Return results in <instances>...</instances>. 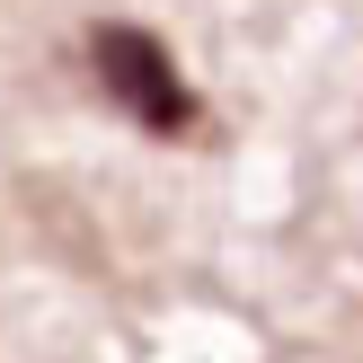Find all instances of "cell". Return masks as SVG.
Here are the masks:
<instances>
[{
	"label": "cell",
	"instance_id": "6da1fadb",
	"mask_svg": "<svg viewBox=\"0 0 363 363\" xmlns=\"http://www.w3.org/2000/svg\"><path fill=\"white\" fill-rule=\"evenodd\" d=\"M89 71H98V89L133 124H151V133H195V98H186V80H177L169 45H160L151 27H124V18L98 27L89 35Z\"/></svg>",
	"mask_w": 363,
	"mask_h": 363
}]
</instances>
